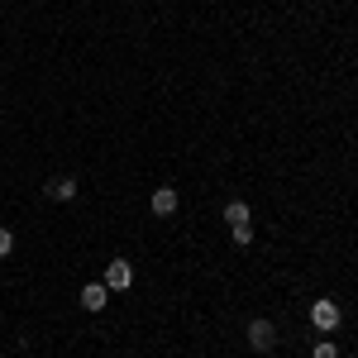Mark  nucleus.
Instances as JSON below:
<instances>
[{
	"instance_id": "f257e3e1",
	"label": "nucleus",
	"mask_w": 358,
	"mask_h": 358,
	"mask_svg": "<svg viewBox=\"0 0 358 358\" xmlns=\"http://www.w3.org/2000/svg\"><path fill=\"white\" fill-rule=\"evenodd\" d=\"M101 282L110 287V296H115V292H129V287H134V268H129L124 258H110V268H106Z\"/></svg>"
},
{
	"instance_id": "f03ea898",
	"label": "nucleus",
	"mask_w": 358,
	"mask_h": 358,
	"mask_svg": "<svg viewBox=\"0 0 358 358\" xmlns=\"http://www.w3.org/2000/svg\"><path fill=\"white\" fill-rule=\"evenodd\" d=\"M310 325H315L320 334L339 330V306H334V301H315V306H310Z\"/></svg>"
},
{
	"instance_id": "7ed1b4c3",
	"label": "nucleus",
	"mask_w": 358,
	"mask_h": 358,
	"mask_svg": "<svg viewBox=\"0 0 358 358\" xmlns=\"http://www.w3.org/2000/svg\"><path fill=\"white\" fill-rule=\"evenodd\" d=\"M77 301H82V310H106V301H110V287H106V282H86Z\"/></svg>"
},
{
	"instance_id": "20e7f679",
	"label": "nucleus",
	"mask_w": 358,
	"mask_h": 358,
	"mask_svg": "<svg viewBox=\"0 0 358 358\" xmlns=\"http://www.w3.org/2000/svg\"><path fill=\"white\" fill-rule=\"evenodd\" d=\"M248 344H253L258 354H268V349L277 344V330L268 325V320H253V325H248Z\"/></svg>"
},
{
	"instance_id": "39448f33",
	"label": "nucleus",
	"mask_w": 358,
	"mask_h": 358,
	"mask_svg": "<svg viewBox=\"0 0 358 358\" xmlns=\"http://www.w3.org/2000/svg\"><path fill=\"white\" fill-rule=\"evenodd\" d=\"M153 215H177V187H158L153 192Z\"/></svg>"
},
{
	"instance_id": "423d86ee",
	"label": "nucleus",
	"mask_w": 358,
	"mask_h": 358,
	"mask_svg": "<svg viewBox=\"0 0 358 358\" xmlns=\"http://www.w3.org/2000/svg\"><path fill=\"white\" fill-rule=\"evenodd\" d=\"M48 196L53 201H77V177H53L48 182Z\"/></svg>"
},
{
	"instance_id": "0eeeda50",
	"label": "nucleus",
	"mask_w": 358,
	"mask_h": 358,
	"mask_svg": "<svg viewBox=\"0 0 358 358\" xmlns=\"http://www.w3.org/2000/svg\"><path fill=\"white\" fill-rule=\"evenodd\" d=\"M224 220L229 224H248V206L244 201H229V206H224Z\"/></svg>"
},
{
	"instance_id": "6e6552de",
	"label": "nucleus",
	"mask_w": 358,
	"mask_h": 358,
	"mask_svg": "<svg viewBox=\"0 0 358 358\" xmlns=\"http://www.w3.org/2000/svg\"><path fill=\"white\" fill-rule=\"evenodd\" d=\"M229 229H234V244H239V248L253 244V224H229Z\"/></svg>"
},
{
	"instance_id": "1a4fd4ad",
	"label": "nucleus",
	"mask_w": 358,
	"mask_h": 358,
	"mask_svg": "<svg viewBox=\"0 0 358 358\" xmlns=\"http://www.w3.org/2000/svg\"><path fill=\"white\" fill-rule=\"evenodd\" d=\"M10 253H15V234H10V229H0V258H10Z\"/></svg>"
},
{
	"instance_id": "9d476101",
	"label": "nucleus",
	"mask_w": 358,
	"mask_h": 358,
	"mask_svg": "<svg viewBox=\"0 0 358 358\" xmlns=\"http://www.w3.org/2000/svg\"><path fill=\"white\" fill-rule=\"evenodd\" d=\"M315 358H339V349L334 344H315Z\"/></svg>"
}]
</instances>
